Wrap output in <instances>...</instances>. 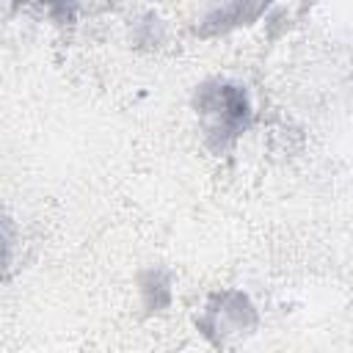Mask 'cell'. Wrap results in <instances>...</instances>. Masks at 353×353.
<instances>
[{"label": "cell", "instance_id": "cell-1", "mask_svg": "<svg viewBox=\"0 0 353 353\" xmlns=\"http://www.w3.org/2000/svg\"><path fill=\"white\" fill-rule=\"evenodd\" d=\"M193 110L199 116L204 143L223 154L251 124V99L248 91L229 80H207L193 94Z\"/></svg>", "mask_w": 353, "mask_h": 353}, {"label": "cell", "instance_id": "cell-3", "mask_svg": "<svg viewBox=\"0 0 353 353\" xmlns=\"http://www.w3.org/2000/svg\"><path fill=\"white\" fill-rule=\"evenodd\" d=\"M270 3L273 0H210L204 17L196 25V36L212 39V36H223L234 28L251 25L268 11Z\"/></svg>", "mask_w": 353, "mask_h": 353}, {"label": "cell", "instance_id": "cell-5", "mask_svg": "<svg viewBox=\"0 0 353 353\" xmlns=\"http://www.w3.org/2000/svg\"><path fill=\"white\" fill-rule=\"evenodd\" d=\"M50 19H55L58 25H72L74 22V0H36Z\"/></svg>", "mask_w": 353, "mask_h": 353}, {"label": "cell", "instance_id": "cell-4", "mask_svg": "<svg viewBox=\"0 0 353 353\" xmlns=\"http://www.w3.org/2000/svg\"><path fill=\"white\" fill-rule=\"evenodd\" d=\"M138 284H141L143 306L149 312H163L171 303V279L163 268H146L138 276Z\"/></svg>", "mask_w": 353, "mask_h": 353}, {"label": "cell", "instance_id": "cell-2", "mask_svg": "<svg viewBox=\"0 0 353 353\" xmlns=\"http://www.w3.org/2000/svg\"><path fill=\"white\" fill-rule=\"evenodd\" d=\"M196 325L215 347H223L256 328V309L245 292L221 290L210 295L201 317H196Z\"/></svg>", "mask_w": 353, "mask_h": 353}]
</instances>
